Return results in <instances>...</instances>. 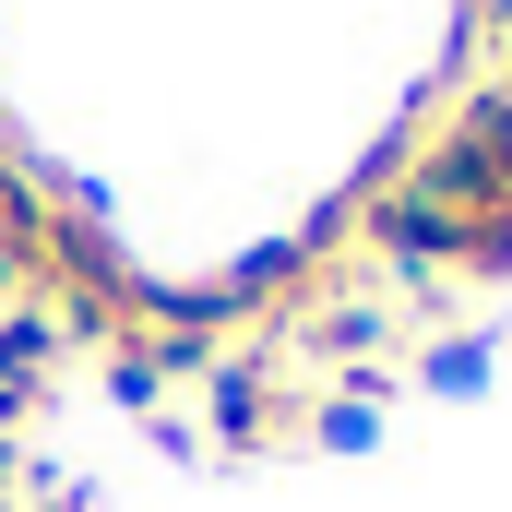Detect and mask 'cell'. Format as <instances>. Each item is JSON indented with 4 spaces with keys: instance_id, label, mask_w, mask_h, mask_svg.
I'll use <instances>...</instances> for the list:
<instances>
[{
    "instance_id": "6da1fadb",
    "label": "cell",
    "mask_w": 512,
    "mask_h": 512,
    "mask_svg": "<svg viewBox=\"0 0 512 512\" xmlns=\"http://www.w3.org/2000/svg\"><path fill=\"white\" fill-rule=\"evenodd\" d=\"M72 370V334L36 310V298H0V441H24L48 417V393Z\"/></svg>"
},
{
    "instance_id": "3957f363",
    "label": "cell",
    "mask_w": 512,
    "mask_h": 512,
    "mask_svg": "<svg viewBox=\"0 0 512 512\" xmlns=\"http://www.w3.org/2000/svg\"><path fill=\"white\" fill-rule=\"evenodd\" d=\"M24 512H84V501H72V489H36V501H24Z\"/></svg>"
},
{
    "instance_id": "7a4b0ae2",
    "label": "cell",
    "mask_w": 512,
    "mask_h": 512,
    "mask_svg": "<svg viewBox=\"0 0 512 512\" xmlns=\"http://www.w3.org/2000/svg\"><path fill=\"white\" fill-rule=\"evenodd\" d=\"M36 489H48V477H36V453H24V441H0V512H24Z\"/></svg>"
},
{
    "instance_id": "277c9868",
    "label": "cell",
    "mask_w": 512,
    "mask_h": 512,
    "mask_svg": "<svg viewBox=\"0 0 512 512\" xmlns=\"http://www.w3.org/2000/svg\"><path fill=\"white\" fill-rule=\"evenodd\" d=\"M489 84H501V96H512V60H501V72H489Z\"/></svg>"
}]
</instances>
